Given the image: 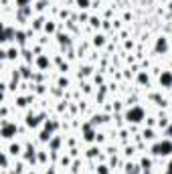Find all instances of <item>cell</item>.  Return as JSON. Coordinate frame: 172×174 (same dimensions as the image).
Returning a JSON list of instances; mask_svg holds the SVG:
<instances>
[{
	"instance_id": "cell-2",
	"label": "cell",
	"mask_w": 172,
	"mask_h": 174,
	"mask_svg": "<svg viewBox=\"0 0 172 174\" xmlns=\"http://www.w3.org/2000/svg\"><path fill=\"white\" fill-rule=\"evenodd\" d=\"M142 117H144V112H142L140 107H132L130 112H128V122H140Z\"/></svg>"
},
{
	"instance_id": "cell-4",
	"label": "cell",
	"mask_w": 172,
	"mask_h": 174,
	"mask_svg": "<svg viewBox=\"0 0 172 174\" xmlns=\"http://www.w3.org/2000/svg\"><path fill=\"white\" fill-rule=\"evenodd\" d=\"M10 154H12V156L20 154V146H18V144H16V146H10Z\"/></svg>"
},
{
	"instance_id": "cell-3",
	"label": "cell",
	"mask_w": 172,
	"mask_h": 174,
	"mask_svg": "<svg viewBox=\"0 0 172 174\" xmlns=\"http://www.w3.org/2000/svg\"><path fill=\"white\" fill-rule=\"evenodd\" d=\"M160 83H164V85H168V87H170V83H172V75L164 73V75L160 77Z\"/></svg>"
},
{
	"instance_id": "cell-5",
	"label": "cell",
	"mask_w": 172,
	"mask_h": 174,
	"mask_svg": "<svg viewBox=\"0 0 172 174\" xmlns=\"http://www.w3.org/2000/svg\"><path fill=\"white\" fill-rule=\"evenodd\" d=\"M164 49H166V41L160 37V41H158V51H164Z\"/></svg>"
},
{
	"instance_id": "cell-1",
	"label": "cell",
	"mask_w": 172,
	"mask_h": 174,
	"mask_svg": "<svg viewBox=\"0 0 172 174\" xmlns=\"http://www.w3.org/2000/svg\"><path fill=\"white\" fill-rule=\"evenodd\" d=\"M154 150H156V152H154V154H158V156H162V154H170V152H172V144L170 142H164V144H162V142H158L156 144V146H154Z\"/></svg>"
},
{
	"instance_id": "cell-6",
	"label": "cell",
	"mask_w": 172,
	"mask_h": 174,
	"mask_svg": "<svg viewBox=\"0 0 172 174\" xmlns=\"http://www.w3.org/2000/svg\"><path fill=\"white\" fill-rule=\"evenodd\" d=\"M45 28H47V32H53V28H55V27H53V24H51V22H49V24H47V27H45Z\"/></svg>"
}]
</instances>
